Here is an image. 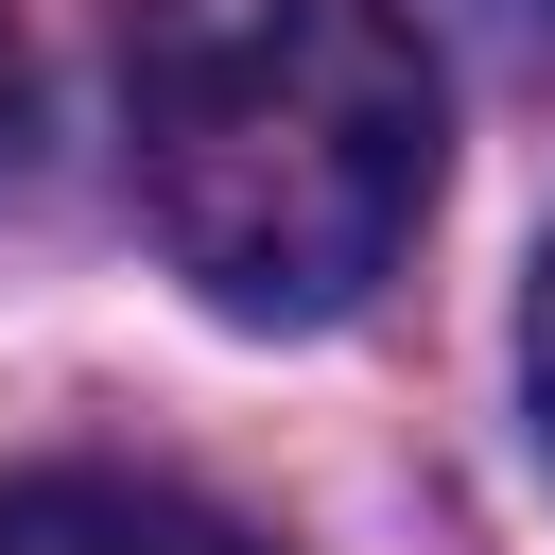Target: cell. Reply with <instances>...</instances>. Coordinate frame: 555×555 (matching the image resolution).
Returning a JSON list of instances; mask_svg holds the SVG:
<instances>
[{"mask_svg":"<svg viewBox=\"0 0 555 555\" xmlns=\"http://www.w3.org/2000/svg\"><path fill=\"white\" fill-rule=\"evenodd\" d=\"M17 139H35V52H17V17H0V173H17Z\"/></svg>","mask_w":555,"mask_h":555,"instance_id":"3957f363","label":"cell"},{"mask_svg":"<svg viewBox=\"0 0 555 555\" xmlns=\"http://www.w3.org/2000/svg\"><path fill=\"white\" fill-rule=\"evenodd\" d=\"M520 364H538V416H555V243H538V295H520Z\"/></svg>","mask_w":555,"mask_h":555,"instance_id":"277c9868","label":"cell"},{"mask_svg":"<svg viewBox=\"0 0 555 555\" xmlns=\"http://www.w3.org/2000/svg\"><path fill=\"white\" fill-rule=\"evenodd\" d=\"M121 173L243 330H330L434 208V52L399 0H121Z\"/></svg>","mask_w":555,"mask_h":555,"instance_id":"6da1fadb","label":"cell"},{"mask_svg":"<svg viewBox=\"0 0 555 555\" xmlns=\"http://www.w3.org/2000/svg\"><path fill=\"white\" fill-rule=\"evenodd\" d=\"M0 555H278V538H243L225 503L139 486V468H35V486H0Z\"/></svg>","mask_w":555,"mask_h":555,"instance_id":"7a4b0ae2","label":"cell"}]
</instances>
